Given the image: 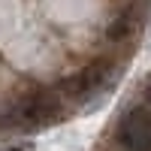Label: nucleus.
<instances>
[{
    "instance_id": "nucleus-1",
    "label": "nucleus",
    "mask_w": 151,
    "mask_h": 151,
    "mask_svg": "<svg viewBox=\"0 0 151 151\" xmlns=\"http://www.w3.org/2000/svg\"><path fill=\"white\" fill-rule=\"evenodd\" d=\"M118 145L124 151H151V109L133 106L118 121Z\"/></svg>"
},
{
    "instance_id": "nucleus-2",
    "label": "nucleus",
    "mask_w": 151,
    "mask_h": 151,
    "mask_svg": "<svg viewBox=\"0 0 151 151\" xmlns=\"http://www.w3.org/2000/svg\"><path fill=\"white\" fill-rule=\"evenodd\" d=\"M18 115H21V121L40 127V124H48L55 115H60V100L55 94H48V91H40V94H33L21 103Z\"/></svg>"
},
{
    "instance_id": "nucleus-3",
    "label": "nucleus",
    "mask_w": 151,
    "mask_h": 151,
    "mask_svg": "<svg viewBox=\"0 0 151 151\" xmlns=\"http://www.w3.org/2000/svg\"><path fill=\"white\" fill-rule=\"evenodd\" d=\"M145 100H148V106H151V79H148V85H145Z\"/></svg>"
}]
</instances>
